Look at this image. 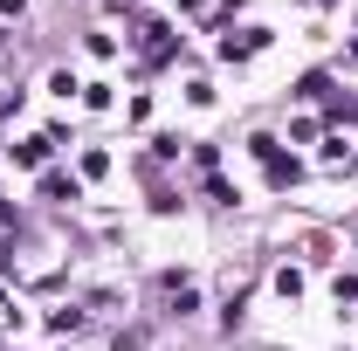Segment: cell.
<instances>
[{
	"instance_id": "obj_1",
	"label": "cell",
	"mask_w": 358,
	"mask_h": 351,
	"mask_svg": "<svg viewBox=\"0 0 358 351\" xmlns=\"http://www.w3.org/2000/svg\"><path fill=\"white\" fill-rule=\"evenodd\" d=\"M262 42H268V28H241V35H227V42H221V55H255Z\"/></svg>"
},
{
	"instance_id": "obj_2",
	"label": "cell",
	"mask_w": 358,
	"mask_h": 351,
	"mask_svg": "<svg viewBox=\"0 0 358 351\" xmlns=\"http://www.w3.org/2000/svg\"><path fill=\"white\" fill-rule=\"evenodd\" d=\"M145 55H152V62H166V55H173V28H166V21H152V28H145Z\"/></svg>"
},
{
	"instance_id": "obj_3",
	"label": "cell",
	"mask_w": 358,
	"mask_h": 351,
	"mask_svg": "<svg viewBox=\"0 0 358 351\" xmlns=\"http://www.w3.org/2000/svg\"><path fill=\"white\" fill-rule=\"evenodd\" d=\"M48 145H55V138H21V145H14V159H21V166H42Z\"/></svg>"
}]
</instances>
